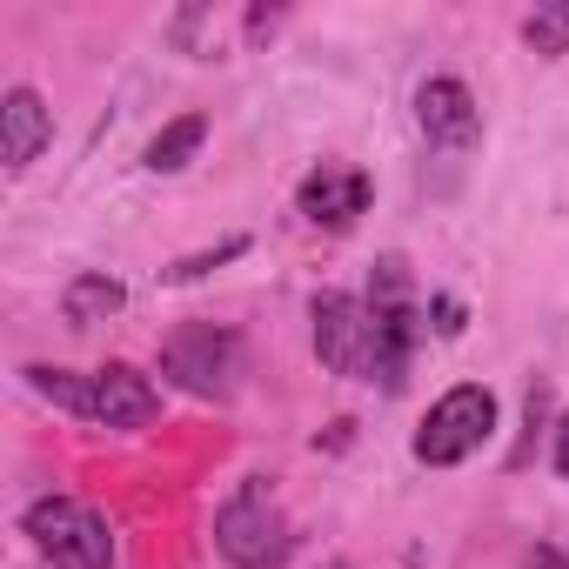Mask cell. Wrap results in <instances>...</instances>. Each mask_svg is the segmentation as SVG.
Instances as JSON below:
<instances>
[{
  "label": "cell",
  "instance_id": "15",
  "mask_svg": "<svg viewBox=\"0 0 569 569\" xmlns=\"http://www.w3.org/2000/svg\"><path fill=\"white\" fill-rule=\"evenodd\" d=\"M429 316H436V336H462V302L436 296V302H429Z\"/></svg>",
  "mask_w": 569,
  "mask_h": 569
},
{
  "label": "cell",
  "instance_id": "14",
  "mask_svg": "<svg viewBox=\"0 0 569 569\" xmlns=\"http://www.w3.org/2000/svg\"><path fill=\"white\" fill-rule=\"evenodd\" d=\"M529 48H542V54H562V21L556 14H529Z\"/></svg>",
  "mask_w": 569,
  "mask_h": 569
},
{
  "label": "cell",
  "instance_id": "13",
  "mask_svg": "<svg viewBox=\"0 0 569 569\" xmlns=\"http://www.w3.org/2000/svg\"><path fill=\"white\" fill-rule=\"evenodd\" d=\"M234 254H248V234H228L221 248H208V254H188V261H174V268H168V281H194V274H208V268H221V261H234Z\"/></svg>",
  "mask_w": 569,
  "mask_h": 569
},
{
  "label": "cell",
  "instance_id": "8",
  "mask_svg": "<svg viewBox=\"0 0 569 569\" xmlns=\"http://www.w3.org/2000/svg\"><path fill=\"white\" fill-rule=\"evenodd\" d=\"M154 416H161V389H154L141 369L108 362V369L94 376V422H108V429H148Z\"/></svg>",
  "mask_w": 569,
  "mask_h": 569
},
{
  "label": "cell",
  "instance_id": "6",
  "mask_svg": "<svg viewBox=\"0 0 569 569\" xmlns=\"http://www.w3.org/2000/svg\"><path fill=\"white\" fill-rule=\"evenodd\" d=\"M369 174L362 168H342V161H322L309 181H302V194H296V208L309 214V221H322V228H349L356 214H369Z\"/></svg>",
  "mask_w": 569,
  "mask_h": 569
},
{
  "label": "cell",
  "instance_id": "11",
  "mask_svg": "<svg viewBox=\"0 0 569 569\" xmlns=\"http://www.w3.org/2000/svg\"><path fill=\"white\" fill-rule=\"evenodd\" d=\"M201 141H208V114H181V121H168V128L148 141V154H141V161H148L154 174H174V168H188V161H194V148H201Z\"/></svg>",
  "mask_w": 569,
  "mask_h": 569
},
{
  "label": "cell",
  "instance_id": "2",
  "mask_svg": "<svg viewBox=\"0 0 569 569\" xmlns=\"http://www.w3.org/2000/svg\"><path fill=\"white\" fill-rule=\"evenodd\" d=\"M28 536L54 556V569H114V542H108V522L68 496H41L28 509Z\"/></svg>",
  "mask_w": 569,
  "mask_h": 569
},
{
  "label": "cell",
  "instance_id": "9",
  "mask_svg": "<svg viewBox=\"0 0 569 569\" xmlns=\"http://www.w3.org/2000/svg\"><path fill=\"white\" fill-rule=\"evenodd\" d=\"M48 134H54V121H48V101L34 88H14L0 101V161H8V174H21L48 148Z\"/></svg>",
  "mask_w": 569,
  "mask_h": 569
},
{
  "label": "cell",
  "instance_id": "4",
  "mask_svg": "<svg viewBox=\"0 0 569 569\" xmlns=\"http://www.w3.org/2000/svg\"><path fill=\"white\" fill-rule=\"evenodd\" d=\"M161 369L188 389V396H228L234 382V336L214 322H188L161 342Z\"/></svg>",
  "mask_w": 569,
  "mask_h": 569
},
{
  "label": "cell",
  "instance_id": "5",
  "mask_svg": "<svg viewBox=\"0 0 569 569\" xmlns=\"http://www.w3.org/2000/svg\"><path fill=\"white\" fill-rule=\"evenodd\" d=\"M316 356L336 376H362L376 362V309L356 296H316Z\"/></svg>",
  "mask_w": 569,
  "mask_h": 569
},
{
  "label": "cell",
  "instance_id": "3",
  "mask_svg": "<svg viewBox=\"0 0 569 569\" xmlns=\"http://www.w3.org/2000/svg\"><path fill=\"white\" fill-rule=\"evenodd\" d=\"M214 549L234 562V569H274L281 556H289V522H281V509L261 496V489H241L221 502L214 516Z\"/></svg>",
  "mask_w": 569,
  "mask_h": 569
},
{
  "label": "cell",
  "instance_id": "7",
  "mask_svg": "<svg viewBox=\"0 0 569 569\" xmlns=\"http://www.w3.org/2000/svg\"><path fill=\"white\" fill-rule=\"evenodd\" d=\"M416 121H422V134H429L436 148H476V134H482V114H476L469 88L449 81V74H442V81H422Z\"/></svg>",
  "mask_w": 569,
  "mask_h": 569
},
{
  "label": "cell",
  "instance_id": "10",
  "mask_svg": "<svg viewBox=\"0 0 569 569\" xmlns=\"http://www.w3.org/2000/svg\"><path fill=\"white\" fill-rule=\"evenodd\" d=\"M121 302H128V289H121L114 274H74V281H68V296H61V309H68L74 329H94V322L121 316Z\"/></svg>",
  "mask_w": 569,
  "mask_h": 569
},
{
  "label": "cell",
  "instance_id": "17",
  "mask_svg": "<svg viewBox=\"0 0 569 569\" xmlns=\"http://www.w3.org/2000/svg\"><path fill=\"white\" fill-rule=\"evenodd\" d=\"M529 569H569V562H562L556 549H536V562H529Z\"/></svg>",
  "mask_w": 569,
  "mask_h": 569
},
{
  "label": "cell",
  "instance_id": "16",
  "mask_svg": "<svg viewBox=\"0 0 569 569\" xmlns=\"http://www.w3.org/2000/svg\"><path fill=\"white\" fill-rule=\"evenodd\" d=\"M556 476H569V416L556 422Z\"/></svg>",
  "mask_w": 569,
  "mask_h": 569
},
{
  "label": "cell",
  "instance_id": "1",
  "mask_svg": "<svg viewBox=\"0 0 569 569\" xmlns=\"http://www.w3.org/2000/svg\"><path fill=\"white\" fill-rule=\"evenodd\" d=\"M489 429H496V396L476 389V382H462V389H449V396L422 416V429H416V462L449 469V462L476 456V449L489 442Z\"/></svg>",
  "mask_w": 569,
  "mask_h": 569
},
{
  "label": "cell",
  "instance_id": "12",
  "mask_svg": "<svg viewBox=\"0 0 569 569\" xmlns=\"http://www.w3.org/2000/svg\"><path fill=\"white\" fill-rule=\"evenodd\" d=\"M28 389L34 396H48V402H61L68 416H94V376H68V369H28Z\"/></svg>",
  "mask_w": 569,
  "mask_h": 569
}]
</instances>
